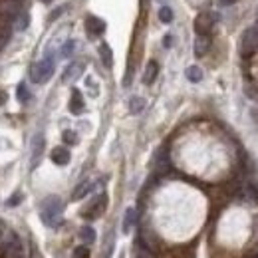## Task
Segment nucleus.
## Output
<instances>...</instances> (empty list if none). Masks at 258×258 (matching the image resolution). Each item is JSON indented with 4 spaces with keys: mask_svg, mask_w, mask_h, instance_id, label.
I'll use <instances>...</instances> for the list:
<instances>
[{
    "mask_svg": "<svg viewBox=\"0 0 258 258\" xmlns=\"http://www.w3.org/2000/svg\"><path fill=\"white\" fill-rule=\"evenodd\" d=\"M62 215H64V203L60 201V197H46L40 205V219L46 226H58L62 223Z\"/></svg>",
    "mask_w": 258,
    "mask_h": 258,
    "instance_id": "obj_1",
    "label": "nucleus"
},
{
    "mask_svg": "<svg viewBox=\"0 0 258 258\" xmlns=\"http://www.w3.org/2000/svg\"><path fill=\"white\" fill-rule=\"evenodd\" d=\"M54 74V62L52 58H44L30 68V78L34 84H46Z\"/></svg>",
    "mask_w": 258,
    "mask_h": 258,
    "instance_id": "obj_2",
    "label": "nucleus"
},
{
    "mask_svg": "<svg viewBox=\"0 0 258 258\" xmlns=\"http://www.w3.org/2000/svg\"><path fill=\"white\" fill-rule=\"evenodd\" d=\"M258 50V24L250 26L246 32L242 34L240 40V54L242 56H252Z\"/></svg>",
    "mask_w": 258,
    "mask_h": 258,
    "instance_id": "obj_3",
    "label": "nucleus"
},
{
    "mask_svg": "<svg viewBox=\"0 0 258 258\" xmlns=\"http://www.w3.org/2000/svg\"><path fill=\"white\" fill-rule=\"evenodd\" d=\"M0 258H24L22 256V244L16 234H10L0 244Z\"/></svg>",
    "mask_w": 258,
    "mask_h": 258,
    "instance_id": "obj_4",
    "label": "nucleus"
},
{
    "mask_svg": "<svg viewBox=\"0 0 258 258\" xmlns=\"http://www.w3.org/2000/svg\"><path fill=\"white\" fill-rule=\"evenodd\" d=\"M217 22V16L213 12H201L197 18H195V32L197 36H209L213 26Z\"/></svg>",
    "mask_w": 258,
    "mask_h": 258,
    "instance_id": "obj_5",
    "label": "nucleus"
},
{
    "mask_svg": "<svg viewBox=\"0 0 258 258\" xmlns=\"http://www.w3.org/2000/svg\"><path fill=\"white\" fill-rule=\"evenodd\" d=\"M105 207H107V195H99V197H96V199L90 203V207H88V209H84V211H82V217H84V219L94 221V219L101 217V215L105 213Z\"/></svg>",
    "mask_w": 258,
    "mask_h": 258,
    "instance_id": "obj_6",
    "label": "nucleus"
},
{
    "mask_svg": "<svg viewBox=\"0 0 258 258\" xmlns=\"http://www.w3.org/2000/svg\"><path fill=\"white\" fill-rule=\"evenodd\" d=\"M22 14L20 0H0V16L4 20H16Z\"/></svg>",
    "mask_w": 258,
    "mask_h": 258,
    "instance_id": "obj_7",
    "label": "nucleus"
},
{
    "mask_svg": "<svg viewBox=\"0 0 258 258\" xmlns=\"http://www.w3.org/2000/svg\"><path fill=\"white\" fill-rule=\"evenodd\" d=\"M86 30H88L90 36H101L105 32V22L101 18H97V16H88L86 18Z\"/></svg>",
    "mask_w": 258,
    "mask_h": 258,
    "instance_id": "obj_8",
    "label": "nucleus"
},
{
    "mask_svg": "<svg viewBox=\"0 0 258 258\" xmlns=\"http://www.w3.org/2000/svg\"><path fill=\"white\" fill-rule=\"evenodd\" d=\"M82 72H84V64H82V62H72V64L66 68V72H64V76H62V80H64L66 84H70V82L78 80V78L82 76Z\"/></svg>",
    "mask_w": 258,
    "mask_h": 258,
    "instance_id": "obj_9",
    "label": "nucleus"
},
{
    "mask_svg": "<svg viewBox=\"0 0 258 258\" xmlns=\"http://www.w3.org/2000/svg\"><path fill=\"white\" fill-rule=\"evenodd\" d=\"M84 96L80 94V90H72V97H70V111L74 115H80L84 111Z\"/></svg>",
    "mask_w": 258,
    "mask_h": 258,
    "instance_id": "obj_10",
    "label": "nucleus"
},
{
    "mask_svg": "<svg viewBox=\"0 0 258 258\" xmlns=\"http://www.w3.org/2000/svg\"><path fill=\"white\" fill-rule=\"evenodd\" d=\"M42 149H44V137L42 135H36L32 143V161H30V167L36 169L38 167V161L42 157Z\"/></svg>",
    "mask_w": 258,
    "mask_h": 258,
    "instance_id": "obj_11",
    "label": "nucleus"
},
{
    "mask_svg": "<svg viewBox=\"0 0 258 258\" xmlns=\"http://www.w3.org/2000/svg\"><path fill=\"white\" fill-rule=\"evenodd\" d=\"M211 50V38L209 36H197L195 40V56H205Z\"/></svg>",
    "mask_w": 258,
    "mask_h": 258,
    "instance_id": "obj_12",
    "label": "nucleus"
},
{
    "mask_svg": "<svg viewBox=\"0 0 258 258\" xmlns=\"http://www.w3.org/2000/svg\"><path fill=\"white\" fill-rule=\"evenodd\" d=\"M157 74H159V64L151 60V62L147 64V68H145V74H143V84H145V86H151V84L155 82Z\"/></svg>",
    "mask_w": 258,
    "mask_h": 258,
    "instance_id": "obj_13",
    "label": "nucleus"
},
{
    "mask_svg": "<svg viewBox=\"0 0 258 258\" xmlns=\"http://www.w3.org/2000/svg\"><path fill=\"white\" fill-rule=\"evenodd\" d=\"M92 187H94V183H92V181H82V183L74 189V193H72V201H82L84 197H88V193L92 191Z\"/></svg>",
    "mask_w": 258,
    "mask_h": 258,
    "instance_id": "obj_14",
    "label": "nucleus"
},
{
    "mask_svg": "<svg viewBox=\"0 0 258 258\" xmlns=\"http://www.w3.org/2000/svg\"><path fill=\"white\" fill-rule=\"evenodd\" d=\"M135 221H137V211L133 209V207H129L127 211H125V215H123V225H121V230L127 234L131 232V228L135 225Z\"/></svg>",
    "mask_w": 258,
    "mask_h": 258,
    "instance_id": "obj_15",
    "label": "nucleus"
},
{
    "mask_svg": "<svg viewBox=\"0 0 258 258\" xmlns=\"http://www.w3.org/2000/svg\"><path fill=\"white\" fill-rule=\"evenodd\" d=\"M52 161L56 165H68L70 163V151L66 147H56L52 151Z\"/></svg>",
    "mask_w": 258,
    "mask_h": 258,
    "instance_id": "obj_16",
    "label": "nucleus"
},
{
    "mask_svg": "<svg viewBox=\"0 0 258 258\" xmlns=\"http://www.w3.org/2000/svg\"><path fill=\"white\" fill-rule=\"evenodd\" d=\"M99 56H101V62L105 68H111L113 66V54H111V48H109V44H101L99 46Z\"/></svg>",
    "mask_w": 258,
    "mask_h": 258,
    "instance_id": "obj_17",
    "label": "nucleus"
},
{
    "mask_svg": "<svg viewBox=\"0 0 258 258\" xmlns=\"http://www.w3.org/2000/svg\"><path fill=\"white\" fill-rule=\"evenodd\" d=\"M155 167H157V173H167V171H169V157H167V151H165V149H161V151L157 153Z\"/></svg>",
    "mask_w": 258,
    "mask_h": 258,
    "instance_id": "obj_18",
    "label": "nucleus"
},
{
    "mask_svg": "<svg viewBox=\"0 0 258 258\" xmlns=\"http://www.w3.org/2000/svg\"><path fill=\"white\" fill-rule=\"evenodd\" d=\"M185 76H187V80H189V82L199 84V82L203 80V70H201L199 66H189V68H187V72H185Z\"/></svg>",
    "mask_w": 258,
    "mask_h": 258,
    "instance_id": "obj_19",
    "label": "nucleus"
},
{
    "mask_svg": "<svg viewBox=\"0 0 258 258\" xmlns=\"http://www.w3.org/2000/svg\"><path fill=\"white\" fill-rule=\"evenodd\" d=\"M80 238H82L86 244H92V242L96 240V230L88 225L82 226V228H80Z\"/></svg>",
    "mask_w": 258,
    "mask_h": 258,
    "instance_id": "obj_20",
    "label": "nucleus"
},
{
    "mask_svg": "<svg viewBox=\"0 0 258 258\" xmlns=\"http://www.w3.org/2000/svg\"><path fill=\"white\" fill-rule=\"evenodd\" d=\"M145 107V99L143 97H131L129 99V111L131 113H141Z\"/></svg>",
    "mask_w": 258,
    "mask_h": 258,
    "instance_id": "obj_21",
    "label": "nucleus"
},
{
    "mask_svg": "<svg viewBox=\"0 0 258 258\" xmlns=\"http://www.w3.org/2000/svg\"><path fill=\"white\" fill-rule=\"evenodd\" d=\"M159 20H161L163 24L173 22V8H169V6H163V8H159Z\"/></svg>",
    "mask_w": 258,
    "mask_h": 258,
    "instance_id": "obj_22",
    "label": "nucleus"
},
{
    "mask_svg": "<svg viewBox=\"0 0 258 258\" xmlns=\"http://www.w3.org/2000/svg\"><path fill=\"white\" fill-rule=\"evenodd\" d=\"M18 99H20L22 103H28V101L32 99L30 90H28V86H26V84H20V86H18Z\"/></svg>",
    "mask_w": 258,
    "mask_h": 258,
    "instance_id": "obj_23",
    "label": "nucleus"
},
{
    "mask_svg": "<svg viewBox=\"0 0 258 258\" xmlns=\"http://www.w3.org/2000/svg\"><path fill=\"white\" fill-rule=\"evenodd\" d=\"M74 50H76V42H74V40H68L60 54H62V58H70V56L74 54Z\"/></svg>",
    "mask_w": 258,
    "mask_h": 258,
    "instance_id": "obj_24",
    "label": "nucleus"
},
{
    "mask_svg": "<svg viewBox=\"0 0 258 258\" xmlns=\"http://www.w3.org/2000/svg\"><path fill=\"white\" fill-rule=\"evenodd\" d=\"M72 258H90V248L88 246H76L72 252Z\"/></svg>",
    "mask_w": 258,
    "mask_h": 258,
    "instance_id": "obj_25",
    "label": "nucleus"
},
{
    "mask_svg": "<svg viewBox=\"0 0 258 258\" xmlns=\"http://www.w3.org/2000/svg\"><path fill=\"white\" fill-rule=\"evenodd\" d=\"M64 141L68 143V145H76L78 143V133L76 131H64Z\"/></svg>",
    "mask_w": 258,
    "mask_h": 258,
    "instance_id": "obj_26",
    "label": "nucleus"
},
{
    "mask_svg": "<svg viewBox=\"0 0 258 258\" xmlns=\"http://www.w3.org/2000/svg\"><path fill=\"white\" fill-rule=\"evenodd\" d=\"M20 201H22V193H20V191H16V193L8 199V207H18V205H20Z\"/></svg>",
    "mask_w": 258,
    "mask_h": 258,
    "instance_id": "obj_27",
    "label": "nucleus"
},
{
    "mask_svg": "<svg viewBox=\"0 0 258 258\" xmlns=\"http://www.w3.org/2000/svg\"><path fill=\"white\" fill-rule=\"evenodd\" d=\"M8 38H10V32H8V30H2V28H0V50H2L4 46H6Z\"/></svg>",
    "mask_w": 258,
    "mask_h": 258,
    "instance_id": "obj_28",
    "label": "nucleus"
},
{
    "mask_svg": "<svg viewBox=\"0 0 258 258\" xmlns=\"http://www.w3.org/2000/svg\"><path fill=\"white\" fill-rule=\"evenodd\" d=\"M28 20H30V18H28L26 14H24V16H18V26H16V28H18V30H24V28L28 26Z\"/></svg>",
    "mask_w": 258,
    "mask_h": 258,
    "instance_id": "obj_29",
    "label": "nucleus"
},
{
    "mask_svg": "<svg viewBox=\"0 0 258 258\" xmlns=\"http://www.w3.org/2000/svg\"><path fill=\"white\" fill-rule=\"evenodd\" d=\"M6 99H8V96H6V94L0 90V105H4V103H6Z\"/></svg>",
    "mask_w": 258,
    "mask_h": 258,
    "instance_id": "obj_30",
    "label": "nucleus"
},
{
    "mask_svg": "<svg viewBox=\"0 0 258 258\" xmlns=\"http://www.w3.org/2000/svg\"><path fill=\"white\" fill-rule=\"evenodd\" d=\"M171 40H173L171 36H165V42H163V44H165V48H169V46H171Z\"/></svg>",
    "mask_w": 258,
    "mask_h": 258,
    "instance_id": "obj_31",
    "label": "nucleus"
},
{
    "mask_svg": "<svg viewBox=\"0 0 258 258\" xmlns=\"http://www.w3.org/2000/svg\"><path fill=\"white\" fill-rule=\"evenodd\" d=\"M234 2H236V0H221L223 6H230V4H234Z\"/></svg>",
    "mask_w": 258,
    "mask_h": 258,
    "instance_id": "obj_32",
    "label": "nucleus"
},
{
    "mask_svg": "<svg viewBox=\"0 0 258 258\" xmlns=\"http://www.w3.org/2000/svg\"><path fill=\"white\" fill-rule=\"evenodd\" d=\"M42 2H46V4H50V2H54V0H42Z\"/></svg>",
    "mask_w": 258,
    "mask_h": 258,
    "instance_id": "obj_33",
    "label": "nucleus"
},
{
    "mask_svg": "<svg viewBox=\"0 0 258 258\" xmlns=\"http://www.w3.org/2000/svg\"><path fill=\"white\" fill-rule=\"evenodd\" d=\"M0 232H2V230H0Z\"/></svg>",
    "mask_w": 258,
    "mask_h": 258,
    "instance_id": "obj_34",
    "label": "nucleus"
}]
</instances>
